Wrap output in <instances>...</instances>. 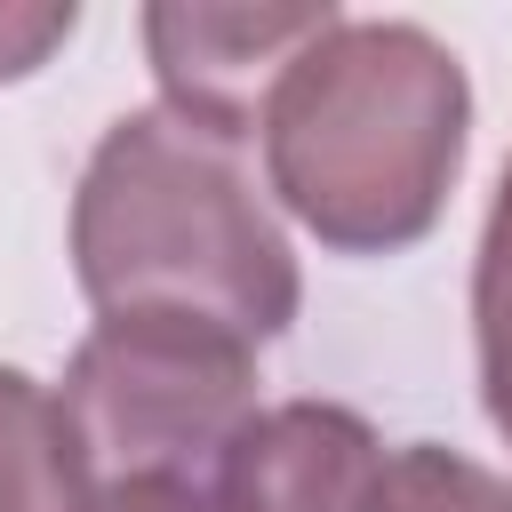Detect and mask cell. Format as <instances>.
I'll list each match as a JSON object with an SVG mask.
<instances>
[{"label": "cell", "instance_id": "obj_6", "mask_svg": "<svg viewBox=\"0 0 512 512\" xmlns=\"http://www.w3.org/2000/svg\"><path fill=\"white\" fill-rule=\"evenodd\" d=\"M472 360H480V408L512 448V160L496 176L480 256H472Z\"/></svg>", "mask_w": 512, "mask_h": 512}, {"label": "cell", "instance_id": "obj_4", "mask_svg": "<svg viewBox=\"0 0 512 512\" xmlns=\"http://www.w3.org/2000/svg\"><path fill=\"white\" fill-rule=\"evenodd\" d=\"M336 0H160L144 8V56L160 104L192 128L248 144L288 64L336 24Z\"/></svg>", "mask_w": 512, "mask_h": 512}, {"label": "cell", "instance_id": "obj_2", "mask_svg": "<svg viewBox=\"0 0 512 512\" xmlns=\"http://www.w3.org/2000/svg\"><path fill=\"white\" fill-rule=\"evenodd\" d=\"M72 280L96 312H192L248 344L296 328L304 272L232 136L120 112L72 192Z\"/></svg>", "mask_w": 512, "mask_h": 512}, {"label": "cell", "instance_id": "obj_8", "mask_svg": "<svg viewBox=\"0 0 512 512\" xmlns=\"http://www.w3.org/2000/svg\"><path fill=\"white\" fill-rule=\"evenodd\" d=\"M88 512H264L240 456L224 448L208 472H152V480H96Z\"/></svg>", "mask_w": 512, "mask_h": 512}, {"label": "cell", "instance_id": "obj_3", "mask_svg": "<svg viewBox=\"0 0 512 512\" xmlns=\"http://www.w3.org/2000/svg\"><path fill=\"white\" fill-rule=\"evenodd\" d=\"M56 400L88 480L208 472L256 416V344L192 312H96Z\"/></svg>", "mask_w": 512, "mask_h": 512}, {"label": "cell", "instance_id": "obj_9", "mask_svg": "<svg viewBox=\"0 0 512 512\" xmlns=\"http://www.w3.org/2000/svg\"><path fill=\"white\" fill-rule=\"evenodd\" d=\"M80 8L72 0H0V80H32L64 40Z\"/></svg>", "mask_w": 512, "mask_h": 512}, {"label": "cell", "instance_id": "obj_5", "mask_svg": "<svg viewBox=\"0 0 512 512\" xmlns=\"http://www.w3.org/2000/svg\"><path fill=\"white\" fill-rule=\"evenodd\" d=\"M88 488L64 400L40 376L0 368V512H88Z\"/></svg>", "mask_w": 512, "mask_h": 512}, {"label": "cell", "instance_id": "obj_1", "mask_svg": "<svg viewBox=\"0 0 512 512\" xmlns=\"http://www.w3.org/2000/svg\"><path fill=\"white\" fill-rule=\"evenodd\" d=\"M264 184L328 256L416 248L472 144V80L408 16H336L264 104Z\"/></svg>", "mask_w": 512, "mask_h": 512}, {"label": "cell", "instance_id": "obj_7", "mask_svg": "<svg viewBox=\"0 0 512 512\" xmlns=\"http://www.w3.org/2000/svg\"><path fill=\"white\" fill-rule=\"evenodd\" d=\"M368 512H512V480L472 464L464 448L408 440V448H384Z\"/></svg>", "mask_w": 512, "mask_h": 512}]
</instances>
